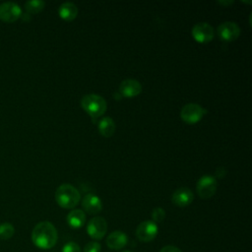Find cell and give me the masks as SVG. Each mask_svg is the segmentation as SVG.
Here are the masks:
<instances>
[{
	"mask_svg": "<svg viewBox=\"0 0 252 252\" xmlns=\"http://www.w3.org/2000/svg\"><path fill=\"white\" fill-rule=\"evenodd\" d=\"M98 131L104 137H111L115 131V123L110 117H103L98 123Z\"/></svg>",
	"mask_w": 252,
	"mask_h": 252,
	"instance_id": "17",
	"label": "cell"
},
{
	"mask_svg": "<svg viewBox=\"0 0 252 252\" xmlns=\"http://www.w3.org/2000/svg\"><path fill=\"white\" fill-rule=\"evenodd\" d=\"M128 242V236L121 230L112 231L106 238V245L112 250L122 249Z\"/></svg>",
	"mask_w": 252,
	"mask_h": 252,
	"instance_id": "14",
	"label": "cell"
},
{
	"mask_svg": "<svg viewBox=\"0 0 252 252\" xmlns=\"http://www.w3.org/2000/svg\"><path fill=\"white\" fill-rule=\"evenodd\" d=\"M165 218V211L160 208V207H157L153 210L152 212V219H153V221L155 223L157 222H161Z\"/></svg>",
	"mask_w": 252,
	"mask_h": 252,
	"instance_id": "20",
	"label": "cell"
},
{
	"mask_svg": "<svg viewBox=\"0 0 252 252\" xmlns=\"http://www.w3.org/2000/svg\"><path fill=\"white\" fill-rule=\"evenodd\" d=\"M82 207L85 212L91 215L98 214L102 210V202L98 196L94 194H87L82 200Z\"/></svg>",
	"mask_w": 252,
	"mask_h": 252,
	"instance_id": "12",
	"label": "cell"
},
{
	"mask_svg": "<svg viewBox=\"0 0 252 252\" xmlns=\"http://www.w3.org/2000/svg\"><path fill=\"white\" fill-rule=\"evenodd\" d=\"M158 228L153 220L142 221L136 228V236L140 241L150 242L158 234Z\"/></svg>",
	"mask_w": 252,
	"mask_h": 252,
	"instance_id": "8",
	"label": "cell"
},
{
	"mask_svg": "<svg viewBox=\"0 0 252 252\" xmlns=\"http://www.w3.org/2000/svg\"><path fill=\"white\" fill-rule=\"evenodd\" d=\"M218 33L223 40L232 41L239 36L240 28L234 22H224L218 27Z\"/></svg>",
	"mask_w": 252,
	"mask_h": 252,
	"instance_id": "10",
	"label": "cell"
},
{
	"mask_svg": "<svg viewBox=\"0 0 252 252\" xmlns=\"http://www.w3.org/2000/svg\"><path fill=\"white\" fill-rule=\"evenodd\" d=\"M45 3L41 0H31L25 3V8L29 14H37L43 10Z\"/></svg>",
	"mask_w": 252,
	"mask_h": 252,
	"instance_id": "18",
	"label": "cell"
},
{
	"mask_svg": "<svg viewBox=\"0 0 252 252\" xmlns=\"http://www.w3.org/2000/svg\"><path fill=\"white\" fill-rule=\"evenodd\" d=\"M217 188L218 182L216 178L210 175L202 176L196 184L197 193L202 199H209L213 197L217 191Z\"/></svg>",
	"mask_w": 252,
	"mask_h": 252,
	"instance_id": "5",
	"label": "cell"
},
{
	"mask_svg": "<svg viewBox=\"0 0 252 252\" xmlns=\"http://www.w3.org/2000/svg\"><path fill=\"white\" fill-rule=\"evenodd\" d=\"M67 222L73 228H80L86 222V214L83 210L75 209L67 215Z\"/></svg>",
	"mask_w": 252,
	"mask_h": 252,
	"instance_id": "15",
	"label": "cell"
},
{
	"mask_svg": "<svg viewBox=\"0 0 252 252\" xmlns=\"http://www.w3.org/2000/svg\"><path fill=\"white\" fill-rule=\"evenodd\" d=\"M80 192L71 184H62L55 191V201L63 209H73L80 202Z\"/></svg>",
	"mask_w": 252,
	"mask_h": 252,
	"instance_id": "2",
	"label": "cell"
},
{
	"mask_svg": "<svg viewBox=\"0 0 252 252\" xmlns=\"http://www.w3.org/2000/svg\"><path fill=\"white\" fill-rule=\"evenodd\" d=\"M194 199V195L192 191L187 187H181L176 189L172 196L171 201L177 207H186L192 203Z\"/></svg>",
	"mask_w": 252,
	"mask_h": 252,
	"instance_id": "11",
	"label": "cell"
},
{
	"mask_svg": "<svg viewBox=\"0 0 252 252\" xmlns=\"http://www.w3.org/2000/svg\"><path fill=\"white\" fill-rule=\"evenodd\" d=\"M100 244L97 241H90L84 247V252H100Z\"/></svg>",
	"mask_w": 252,
	"mask_h": 252,
	"instance_id": "21",
	"label": "cell"
},
{
	"mask_svg": "<svg viewBox=\"0 0 252 252\" xmlns=\"http://www.w3.org/2000/svg\"><path fill=\"white\" fill-rule=\"evenodd\" d=\"M205 113L206 109L201 105L197 103H187L182 107L180 111V117L184 122L188 124H195L202 119Z\"/></svg>",
	"mask_w": 252,
	"mask_h": 252,
	"instance_id": "4",
	"label": "cell"
},
{
	"mask_svg": "<svg viewBox=\"0 0 252 252\" xmlns=\"http://www.w3.org/2000/svg\"><path fill=\"white\" fill-rule=\"evenodd\" d=\"M57 239V229L51 222L46 220L36 223L32 231V240L40 249L52 248L56 244Z\"/></svg>",
	"mask_w": 252,
	"mask_h": 252,
	"instance_id": "1",
	"label": "cell"
},
{
	"mask_svg": "<svg viewBox=\"0 0 252 252\" xmlns=\"http://www.w3.org/2000/svg\"><path fill=\"white\" fill-rule=\"evenodd\" d=\"M21 7L14 2H4L0 5V20L5 23H14L21 18Z\"/></svg>",
	"mask_w": 252,
	"mask_h": 252,
	"instance_id": "7",
	"label": "cell"
},
{
	"mask_svg": "<svg viewBox=\"0 0 252 252\" xmlns=\"http://www.w3.org/2000/svg\"><path fill=\"white\" fill-rule=\"evenodd\" d=\"M121 252H132V251H129V250H124V251H121Z\"/></svg>",
	"mask_w": 252,
	"mask_h": 252,
	"instance_id": "25",
	"label": "cell"
},
{
	"mask_svg": "<svg viewBox=\"0 0 252 252\" xmlns=\"http://www.w3.org/2000/svg\"><path fill=\"white\" fill-rule=\"evenodd\" d=\"M78 8L72 2H65L60 5L58 13L61 19L65 21H73L78 15Z\"/></svg>",
	"mask_w": 252,
	"mask_h": 252,
	"instance_id": "16",
	"label": "cell"
},
{
	"mask_svg": "<svg viewBox=\"0 0 252 252\" xmlns=\"http://www.w3.org/2000/svg\"><path fill=\"white\" fill-rule=\"evenodd\" d=\"M61 252H81V248L76 242L70 241L63 246Z\"/></svg>",
	"mask_w": 252,
	"mask_h": 252,
	"instance_id": "22",
	"label": "cell"
},
{
	"mask_svg": "<svg viewBox=\"0 0 252 252\" xmlns=\"http://www.w3.org/2000/svg\"><path fill=\"white\" fill-rule=\"evenodd\" d=\"M142 92V85L134 79H126L119 86V93L126 97H134Z\"/></svg>",
	"mask_w": 252,
	"mask_h": 252,
	"instance_id": "13",
	"label": "cell"
},
{
	"mask_svg": "<svg viewBox=\"0 0 252 252\" xmlns=\"http://www.w3.org/2000/svg\"><path fill=\"white\" fill-rule=\"evenodd\" d=\"M107 231V222L102 217L91 219L87 224V232L94 240H100Z\"/></svg>",
	"mask_w": 252,
	"mask_h": 252,
	"instance_id": "6",
	"label": "cell"
},
{
	"mask_svg": "<svg viewBox=\"0 0 252 252\" xmlns=\"http://www.w3.org/2000/svg\"><path fill=\"white\" fill-rule=\"evenodd\" d=\"M219 3L220 5H230V4L233 3V1L232 0H230V1H219Z\"/></svg>",
	"mask_w": 252,
	"mask_h": 252,
	"instance_id": "24",
	"label": "cell"
},
{
	"mask_svg": "<svg viewBox=\"0 0 252 252\" xmlns=\"http://www.w3.org/2000/svg\"><path fill=\"white\" fill-rule=\"evenodd\" d=\"M15 228L14 226L9 222H3L0 223V239L7 240L11 238L14 235Z\"/></svg>",
	"mask_w": 252,
	"mask_h": 252,
	"instance_id": "19",
	"label": "cell"
},
{
	"mask_svg": "<svg viewBox=\"0 0 252 252\" xmlns=\"http://www.w3.org/2000/svg\"><path fill=\"white\" fill-rule=\"evenodd\" d=\"M81 105L92 118H98L105 112L107 108L106 100L102 96L95 94L84 95L81 99Z\"/></svg>",
	"mask_w": 252,
	"mask_h": 252,
	"instance_id": "3",
	"label": "cell"
},
{
	"mask_svg": "<svg viewBox=\"0 0 252 252\" xmlns=\"http://www.w3.org/2000/svg\"><path fill=\"white\" fill-rule=\"evenodd\" d=\"M192 35L198 42L207 43L214 37V29L208 23H198L192 28Z\"/></svg>",
	"mask_w": 252,
	"mask_h": 252,
	"instance_id": "9",
	"label": "cell"
},
{
	"mask_svg": "<svg viewBox=\"0 0 252 252\" xmlns=\"http://www.w3.org/2000/svg\"><path fill=\"white\" fill-rule=\"evenodd\" d=\"M159 252H181V250L176 247V246H173V245H166V246H163Z\"/></svg>",
	"mask_w": 252,
	"mask_h": 252,
	"instance_id": "23",
	"label": "cell"
}]
</instances>
